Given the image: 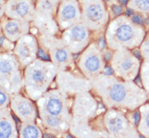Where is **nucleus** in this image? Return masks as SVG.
<instances>
[{
    "label": "nucleus",
    "mask_w": 149,
    "mask_h": 138,
    "mask_svg": "<svg viewBox=\"0 0 149 138\" xmlns=\"http://www.w3.org/2000/svg\"><path fill=\"white\" fill-rule=\"evenodd\" d=\"M104 50L99 43L93 41L81 53L77 59L78 69L90 80L104 72L106 60Z\"/></svg>",
    "instance_id": "1a4fd4ad"
},
{
    "label": "nucleus",
    "mask_w": 149,
    "mask_h": 138,
    "mask_svg": "<svg viewBox=\"0 0 149 138\" xmlns=\"http://www.w3.org/2000/svg\"><path fill=\"white\" fill-rule=\"evenodd\" d=\"M112 73L125 81H134L139 74L142 62L129 49L114 50L109 60Z\"/></svg>",
    "instance_id": "0eeeda50"
},
{
    "label": "nucleus",
    "mask_w": 149,
    "mask_h": 138,
    "mask_svg": "<svg viewBox=\"0 0 149 138\" xmlns=\"http://www.w3.org/2000/svg\"><path fill=\"white\" fill-rule=\"evenodd\" d=\"M94 95L107 109L135 111L148 100V93L134 81H125L113 74L102 73L91 80Z\"/></svg>",
    "instance_id": "f257e3e1"
},
{
    "label": "nucleus",
    "mask_w": 149,
    "mask_h": 138,
    "mask_svg": "<svg viewBox=\"0 0 149 138\" xmlns=\"http://www.w3.org/2000/svg\"><path fill=\"white\" fill-rule=\"evenodd\" d=\"M148 100H149V94H148Z\"/></svg>",
    "instance_id": "bb28decb"
},
{
    "label": "nucleus",
    "mask_w": 149,
    "mask_h": 138,
    "mask_svg": "<svg viewBox=\"0 0 149 138\" xmlns=\"http://www.w3.org/2000/svg\"><path fill=\"white\" fill-rule=\"evenodd\" d=\"M113 12H115V14L119 15V14H121V12H122V9H121V8L120 6L114 5V6H113Z\"/></svg>",
    "instance_id": "393cba45"
},
{
    "label": "nucleus",
    "mask_w": 149,
    "mask_h": 138,
    "mask_svg": "<svg viewBox=\"0 0 149 138\" xmlns=\"http://www.w3.org/2000/svg\"><path fill=\"white\" fill-rule=\"evenodd\" d=\"M39 48L49 57L59 71L75 69L74 55L61 36H38Z\"/></svg>",
    "instance_id": "423d86ee"
},
{
    "label": "nucleus",
    "mask_w": 149,
    "mask_h": 138,
    "mask_svg": "<svg viewBox=\"0 0 149 138\" xmlns=\"http://www.w3.org/2000/svg\"><path fill=\"white\" fill-rule=\"evenodd\" d=\"M59 70L50 60L37 58L23 70L26 96L36 102L54 84Z\"/></svg>",
    "instance_id": "7ed1b4c3"
},
{
    "label": "nucleus",
    "mask_w": 149,
    "mask_h": 138,
    "mask_svg": "<svg viewBox=\"0 0 149 138\" xmlns=\"http://www.w3.org/2000/svg\"><path fill=\"white\" fill-rule=\"evenodd\" d=\"M9 106L20 123H35L38 114L36 102L20 92L11 95Z\"/></svg>",
    "instance_id": "4468645a"
},
{
    "label": "nucleus",
    "mask_w": 149,
    "mask_h": 138,
    "mask_svg": "<svg viewBox=\"0 0 149 138\" xmlns=\"http://www.w3.org/2000/svg\"><path fill=\"white\" fill-rule=\"evenodd\" d=\"M73 98L56 88H50L35 102L43 132L56 137L69 132L73 119Z\"/></svg>",
    "instance_id": "f03ea898"
},
{
    "label": "nucleus",
    "mask_w": 149,
    "mask_h": 138,
    "mask_svg": "<svg viewBox=\"0 0 149 138\" xmlns=\"http://www.w3.org/2000/svg\"><path fill=\"white\" fill-rule=\"evenodd\" d=\"M10 100H11V95L6 92L3 88H0V108L3 107H8L10 104Z\"/></svg>",
    "instance_id": "5701e85b"
},
{
    "label": "nucleus",
    "mask_w": 149,
    "mask_h": 138,
    "mask_svg": "<svg viewBox=\"0 0 149 138\" xmlns=\"http://www.w3.org/2000/svg\"><path fill=\"white\" fill-rule=\"evenodd\" d=\"M21 66L13 52L0 55V88L10 95L20 92L24 88V76Z\"/></svg>",
    "instance_id": "39448f33"
},
{
    "label": "nucleus",
    "mask_w": 149,
    "mask_h": 138,
    "mask_svg": "<svg viewBox=\"0 0 149 138\" xmlns=\"http://www.w3.org/2000/svg\"><path fill=\"white\" fill-rule=\"evenodd\" d=\"M10 106L0 109V137L17 138L19 132L16 127V120L12 114Z\"/></svg>",
    "instance_id": "f3484780"
},
{
    "label": "nucleus",
    "mask_w": 149,
    "mask_h": 138,
    "mask_svg": "<svg viewBox=\"0 0 149 138\" xmlns=\"http://www.w3.org/2000/svg\"><path fill=\"white\" fill-rule=\"evenodd\" d=\"M119 2H120V4H121L122 5H125V4H127L128 0H119Z\"/></svg>",
    "instance_id": "a878e982"
},
{
    "label": "nucleus",
    "mask_w": 149,
    "mask_h": 138,
    "mask_svg": "<svg viewBox=\"0 0 149 138\" xmlns=\"http://www.w3.org/2000/svg\"><path fill=\"white\" fill-rule=\"evenodd\" d=\"M91 92H81L73 97V121L91 122L99 115V102Z\"/></svg>",
    "instance_id": "9b49d317"
},
{
    "label": "nucleus",
    "mask_w": 149,
    "mask_h": 138,
    "mask_svg": "<svg viewBox=\"0 0 149 138\" xmlns=\"http://www.w3.org/2000/svg\"><path fill=\"white\" fill-rule=\"evenodd\" d=\"M139 118L137 123V129L139 133L149 138V103L146 102L139 107Z\"/></svg>",
    "instance_id": "6ab92c4d"
},
{
    "label": "nucleus",
    "mask_w": 149,
    "mask_h": 138,
    "mask_svg": "<svg viewBox=\"0 0 149 138\" xmlns=\"http://www.w3.org/2000/svg\"><path fill=\"white\" fill-rule=\"evenodd\" d=\"M8 13L17 20H30L33 18L32 6L27 0H15L9 4Z\"/></svg>",
    "instance_id": "a211bd4d"
},
{
    "label": "nucleus",
    "mask_w": 149,
    "mask_h": 138,
    "mask_svg": "<svg viewBox=\"0 0 149 138\" xmlns=\"http://www.w3.org/2000/svg\"><path fill=\"white\" fill-rule=\"evenodd\" d=\"M39 43L33 34H27L15 43L13 53L20 62L21 69L24 68L38 57Z\"/></svg>",
    "instance_id": "ddd939ff"
},
{
    "label": "nucleus",
    "mask_w": 149,
    "mask_h": 138,
    "mask_svg": "<svg viewBox=\"0 0 149 138\" xmlns=\"http://www.w3.org/2000/svg\"><path fill=\"white\" fill-rule=\"evenodd\" d=\"M55 83L57 88L72 97L77 94L91 92L92 89L91 81L76 68L59 71Z\"/></svg>",
    "instance_id": "9d476101"
},
{
    "label": "nucleus",
    "mask_w": 149,
    "mask_h": 138,
    "mask_svg": "<svg viewBox=\"0 0 149 138\" xmlns=\"http://www.w3.org/2000/svg\"><path fill=\"white\" fill-rule=\"evenodd\" d=\"M139 75L143 88L149 94V60H143L142 62Z\"/></svg>",
    "instance_id": "412c9836"
},
{
    "label": "nucleus",
    "mask_w": 149,
    "mask_h": 138,
    "mask_svg": "<svg viewBox=\"0 0 149 138\" xmlns=\"http://www.w3.org/2000/svg\"><path fill=\"white\" fill-rule=\"evenodd\" d=\"M4 37L12 43H16L20 38L31 31L28 22L24 20H8L2 25Z\"/></svg>",
    "instance_id": "2eb2a0df"
},
{
    "label": "nucleus",
    "mask_w": 149,
    "mask_h": 138,
    "mask_svg": "<svg viewBox=\"0 0 149 138\" xmlns=\"http://www.w3.org/2000/svg\"><path fill=\"white\" fill-rule=\"evenodd\" d=\"M139 51L143 60H149V34L145 36L143 43L139 46Z\"/></svg>",
    "instance_id": "4be33fe9"
},
{
    "label": "nucleus",
    "mask_w": 149,
    "mask_h": 138,
    "mask_svg": "<svg viewBox=\"0 0 149 138\" xmlns=\"http://www.w3.org/2000/svg\"><path fill=\"white\" fill-rule=\"evenodd\" d=\"M134 5L141 12H149V0H134Z\"/></svg>",
    "instance_id": "b1692460"
},
{
    "label": "nucleus",
    "mask_w": 149,
    "mask_h": 138,
    "mask_svg": "<svg viewBox=\"0 0 149 138\" xmlns=\"http://www.w3.org/2000/svg\"><path fill=\"white\" fill-rule=\"evenodd\" d=\"M133 19L131 21L117 20L107 28L105 34V45L111 50L137 49L144 39L145 31Z\"/></svg>",
    "instance_id": "20e7f679"
},
{
    "label": "nucleus",
    "mask_w": 149,
    "mask_h": 138,
    "mask_svg": "<svg viewBox=\"0 0 149 138\" xmlns=\"http://www.w3.org/2000/svg\"><path fill=\"white\" fill-rule=\"evenodd\" d=\"M61 37L73 55L81 53L91 42L90 29L84 23H77L66 29Z\"/></svg>",
    "instance_id": "f8f14e48"
},
{
    "label": "nucleus",
    "mask_w": 149,
    "mask_h": 138,
    "mask_svg": "<svg viewBox=\"0 0 149 138\" xmlns=\"http://www.w3.org/2000/svg\"><path fill=\"white\" fill-rule=\"evenodd\" d=\"M103 123L110 137L136 138L140 137L136 124L119 109H107L103 114Z\"/></svg>",
    "instance_id": "6e6552de"
},
{
    "label": "nucleus",
    "mask_w": 149,
    "mask_h": 138,
    "mask_svg": "<svg viewBox=\"0 0 149 138\" xmlns=\"http://www.w3.org/2000/svg\"><path fill=\"white\" fill-rule=\"evenodd\" d=\"M43 131L35 123H20L19 127V137L42 138Z\"/></svg>",
    "instance_id": "aec40b11"
},
{
    "label": "nucleus",
    "mask_w": 149,
    "mask_h": 138,
    "mask_svg": "<svg viewBox=\"0 0 149 138\" xmlns=\"http://www.w3.org/2000/svg\"><path fill=\"white\" fill-rule=\"evenodd\" d=\"M80 15L76 4L73 1L65 2L61 8L59 13V25L64 31L73 25L80 23Z\"/></svg>",
    "instance_id": "dca6fc26"
}]
</instances>
